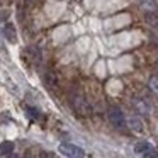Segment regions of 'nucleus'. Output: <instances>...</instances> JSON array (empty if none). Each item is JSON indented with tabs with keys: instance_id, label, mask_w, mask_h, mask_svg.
I'll list each match as a JSON object with an SVG mask.
<instances>
[{
	"instance_id": "obj_1",
	"label": "nucleus",
	"mask_w": 158,
	"mask_h": 158,
	"mask_svg": "<svg viewBox=\"0 0 158 158\" xmlns=\"http://www.w3.org/2000/svg\"><path fill=\"white\" fill-rule=\"evenodd\" d=\"M70 102H72L73 110H75L78 116H90V114H92V107H90L89 100L83 95H80V94H73V95L70 97Z\"/></svg>"
},
{
	"instance_id": "obj_2",
	"label": "nucleus",
	"mask_w": 158,
	"mask_h": 158,
	"mask_svg": "<svg viewBox=\"0 0 158 158\" xmlns=\"http://www.w3.org/2000/svg\"><path fill=\"white\" fill-rule=\"evenodd\" d=\"M58 150L66 158H83V155H85L82 148L77 146V144H72V143H61L58 146Z\"/></svg>"
},
{
	"instance_id": "obj_3",
	"label": "nucleus",
	"mask_w": 158,
	"mask_h": 158,
	"mask_svg": "<svg viewBox=\"0 0 158 158\" xmlns=\"http://www.w3.org/2000/svg\"><path fill=\"white\" fill-rule=\"evenodd\" d=\"M109 121L114 127H124L126 126V117H124V112L119 109L117 106H112L109 109Z\"/></svg>"
},
{
	"instance_id": "obj_4",
	"label": "nucleus",
	"mask_w": 158,
	"mask_h": 158,
	"mask_svg": "<svg viewBox=\"0 0 158 158\" xmlns=\"http://www.w3.org/2000/svg\"><path fill=\"white\" fill-rule=\"evenodd\" d=\"M4 36L7 38L9 43H17V31H15L14 24H10V22H7V24L4 26Z\"/></svg>"
},
{
	"instance_id": "obj_5",
	"label": "nucleus",
	"mask_w": 158,
	"mask_h": 158,
	"mask_svg": "<svg viewBox=\"0 0 158 158\" xmlns=\"http://www.w3.org/2000/svg\"><path fill=\"white\" fill-rule=\"evenodd\" d=\"M144 21L151 26V27L158 29V12L156 10H150V12H144Z\"/></svg>"
},
{
	"instance_id": "obj_6",
	"label": "nucleus",
	"mask_w": 158,
	"mask_h": 158,
	"mask_svg": "<svg viewBox=\"0 0 158 158\" xmlns=\"http://www.w3.org/2000/svg\"><path fill=\"white\" fill-rule=\"evenodd\" d=\"M26 56L31 58L32 65H36V63L41 61V53H39V49H36V48H27L26 49Z\"/></svg>"
},
{
	"instance_id": "obj_7",
	"label": "nucleus",
	"mask_w": 158,
	"mask_h": 158,
	"mask_svg": "<svg viewBox=\"0 0 158 158\" xmlns=\"http://www.w3.org/2000/svg\"><path fill=\"white\" fill-rule=\"evenodd\" d=\"M127 124H129V127L133 131H136V133H141V131H143V123H141L139 117H131V119L127 121Z\"/></svg>"
},
{
	"instance_id": "obj_8",
	"label": "nucleus",
	"mask_w": 158,
	"mask_h": 158,
	"mask_svg": "<svg viewBox=\"0 0 158 158\" xmlns=\"http://www.w3.org/2000/svg\"><path fill=\"white\" fill-rule=\"evenodd\" d=\"M14 151V143L12 141H4V143H0V155H10Z\"/></svg>"
},
{
	"instance_id": "obj_9",
	"label": "nucleus",
	"mask_w": 158,
	"mask_h": 158,
	"mask_svg": "<svg viewBox=\"0 0 158 158\" xmlns=\"http://www.w3.org/2000/svg\"><path fill=\"white\" fill-rule=\"evenodd\" d=\"M151 143H148V141H139V143L134 146V151H136L138 155H143V153H146L148 150H151Z\"/></svg>"
},
{
	"instance_id": "obj_10",
	"label": "nucleus",
	"mask_w": 158,
	"mask_h": 158,
	"mask_svg": "<svg viewBox=\"0 0 158 158\" xmlns=\"http://www.w3.org/2000/svg\"><path fill=\"white\" fill-rule=\"evenodd\" d=\"M44 83L48 89H56V85H58V80H56V77L53 75V73H46L44 75Z\"/></svg>"
},
{
	"instance_id": "obj_11",
	"label": "nucleus",
	"mask_w": 158,
	"mask_h": 158,
	"mask_svg": "<svg viewBox=\"0 0 158 158\" xmlns=\"http://www.w3.org/2000/svg\"><path fill=\"white\" fill-rule=\"evenodd\" d=\"M26 114H27V117L31 121H36V119H39V117H41V112H39L36 107H26Z\"/></svg>"
},
{
	"instance_id": "obj_12",
	"label": "nucleus",
	"mask_w": 158,
	"mask_h": 158,
	"mask_svg": "<svg viewBox=\"0 0 158 158\" xmlns=\"http://www.w3.org/2000/svg\"><path fill=\"white\" fill-rule=\"evenodd\" d=\"M150 89L155 94H158V77H151L150 78Z\"/></svg>"
},
{
	"instance_id": "obj_13",
	"label": "nucleus",
	"mask_w": 158,
	"mask_h": 158,
	"mask_svg": "<svg viewBox=\"0 0 158 158\" xmlns=\"http://www.w3.org/2000/svg\"><path fill=\"white\" fill-rule=\"evenodd\" d=\"M141 156L143 158H158V151L155 150V148H151V150H148L146 153H143Z\"/></svg>"
},
{
	"instance_id": "obj_14",
	"label": "nucleus",
	"mask_w": 158,
	"mask_h": 158,
	"mask_svg": "<svg viewBox=\"0 0 158 158\" xmlns=\"http://www.w3.org/2000/svg\"><path fill=\"white\" fill-rule=\"evenodd\" d=\"M9 15H10V12H9V10H2V12H0V22L5 21V19H9Z\"/></svg>"
}]
</instances>
